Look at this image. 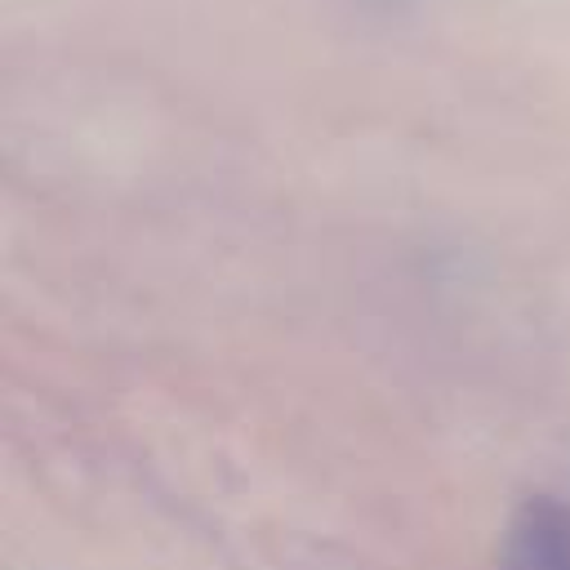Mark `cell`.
<instances>
[{
    "label": "cell",
    "mask_w": 570,
    "mask_h": 570,
    "mask_svg": "<svg viewBox=\"0 0 570 570\" xmlns=\"http://www.w3.org/2000/svg\"><path fill=\"white\" fill-rule=\"evenodd\" d=\"M503 570H570V508L552 494L521 499L503 534Z\"/></svg>",
    "instance_id": "obj_1"
}]
</instances>
